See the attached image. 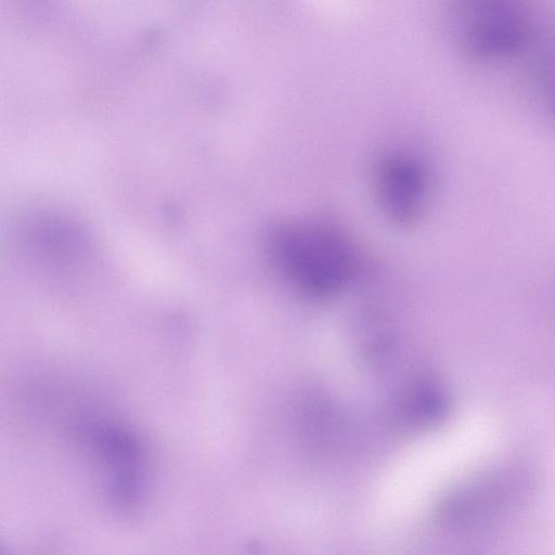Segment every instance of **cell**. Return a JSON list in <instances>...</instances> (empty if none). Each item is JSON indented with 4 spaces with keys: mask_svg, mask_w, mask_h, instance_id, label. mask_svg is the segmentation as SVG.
<instances>
[{
    "mask_svg": "<svg viewBox=\"0 0 555 555\" xmlns=\"http://www.w3.org/2000/svg\"><path fill=\"white\" fill-rule=\"evenodd\" d=\"M371 181L378 209L392 223L413 224L426 210L431 177L427 162L415 149L386 147L372 166Z\"/></svg>",
    "mask_w": 555,
    "mask_h": 555,
    "instance_id": "7a4b0ae2",
    "label": "cell"
},
{
    "mask_svg": "<svg viewBox=\"0 0 555 555\" xmlns=\"http://www.w3.org/2000/svg\"><path fill=\"white\" fill-rule=\"evenodd\" d=\"M267 248L275 267L299 289L326 296L341 289L357 262V248L337 224L312 217L274 223Z\"/></svg>",
    "mask_w": 555,
    "mask_h": 555,
    "instance_id": "6da1fadb",
    "label": "cell"
}]
</instances>
